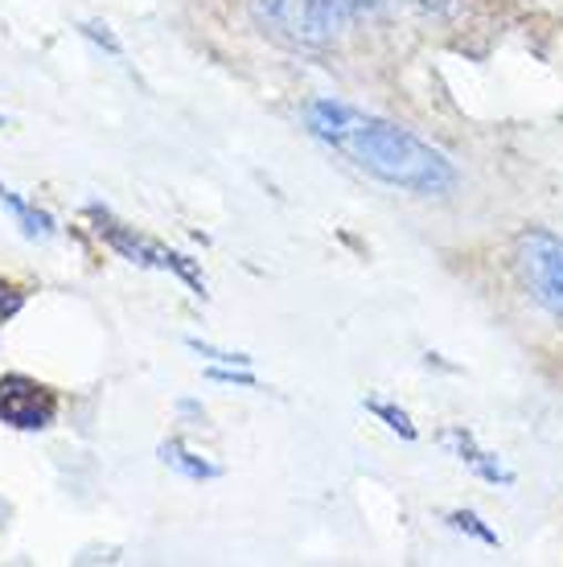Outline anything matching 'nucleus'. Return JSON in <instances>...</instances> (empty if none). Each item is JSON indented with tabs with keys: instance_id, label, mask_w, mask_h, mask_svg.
Segmentation results:
<instances>
[{
	"instance_id": "nucleus-4",
	"label": "nucleus",
	"mask_w": 563,
	"mask_h": 567,
	"mask_svg": "<svg viewBox=\"0 0 563 567\" xmlns=\"http://www.w3.org/2000/svg\"><path fill=\"white\" fill-rule=\"evenodd\" d=\"M522 288L539 309L563 321V239L547 227H526L514 239Z\"/></svg>"
},
{
	"instance_id": "nucleus-3",
	"label": "nucleus",
	"mask_w": 563,
	"mask_h": 567,
	"mask_svg": "<svg viewBox=\"0 0 563 567\" xmlns=\"http://www.w3.org/2000/svg\"><path fill=\"white\" fill-rule=\"evenodd\" d=\"M86 218H91V230H95L99 239L108 243L120 259L136 264V268H149V271H170V276L190 284L194 297H206V276L197 271L194 259L177 256V251H170L165 243L149 239V235H141L136 227L120 223V218H115L112 210H103V206H86Z\"/></svg>"
},
{
	"instance_id": "nucleus-2",
	"label": "nucleus",
	"mask_w": 563,
	"mask_h": 567,
	"mask_svg": "<svg viewBox=\"0 0 563 567\" xmlns=\"http://www.w3.org/2000/svg\"><path fill=\"white\" fill-rule=\"evenodd\" d=\"M387 0H247V13L264 33L296 50H321L354 17L379 13Z\"/></svg>"
},
{
	"instance_id": "nucleus-7",
	"label": "nucleus",
	"mask_w": 563,
	"mask_h": 567,
	"mask_svg": "<svg viewBox=\"0 0 563 567\" xmlns=\"http://www.w3.org/2000/svg\"><path fill=\"white\" fill-rule=\"evenodd\" d=\"M0 210L13 218L17 230H21L29 243H50L58 235L54 218H50L42 206H33L29 198H21L17 189H9V185H0Z\"/></svg>"
},
{
	"instance_id": "nucleus-14",
	"label": "nucleus",
	"mask_w": 563,
	"mask_h": 567,
	"mask_svg": "<svg viewBox=\"0 0 563 567\" xmlns=\"http://www.w3.org/2000/svg\"><path fill=\"white\" fill-rule=\"evenodd\" d=\"M0 128H4V115H0Z\"/></svg>"
},
{
	"instance_id": "nucleus-11",
	"label": "nucleus",
	"mask_w": 563,
	"mask_h": 567,
	"mask_svg": "<svg viewBox=\"0 0 563 567\" xmlns=\"http://www.w3.org/2000/svg\"><path fill=\"white\" fill-rule=\"evenodd\" d=\"M449 526H452V530H461V535H469V539L485 543V547H498V530H490V526L481 523L473 511H452Z\"/></svg>"
},
{
	"instance_id": "nucleus-13",
	"label": "nucleus",
	"mask_w": 563,
	"mask_h": 567,
	"mask_svg": "<svg viewBox=\"0 0 563 567\" xmlns=\"http://www.w3.org/2000/svg\"><path fill=\"white\" fill-rule=\"evenodd\" d=\"M83 33H86V38H91V42L103 45V50H108V54H112V58H124V50H120V42H115V38H112V29H108V25H99V21H86Z\"/></svg>"
},
{
	"instance_id": "nucleus-8",
	"label": "nucleus",
	"mask_w": 563,
	"mask_h": 567,
	"mask_svg": "<svg viewBox=\"0 0 563 567\" xmlns=\"http://www.w3.org/2000/svg\"><path fill=\"white\" fill-rule=\"evenodd\" d=\"M156 456H161V465H170L173 473H182L185 482H218V477H223V465H214L211 456L194 453L182 440H165V444L156 449Z\"/></svg>"
},
{
	"instance_id": "nucleus-1",
	"label": "nucleus",
	"mask_w": 563,
	"mask_h": 567,
	"mask_svg": "<svg viewBox=\"0 0 563 567\" xmlns=\"http://www.w3.org/2000/svg\"><path fill=\"white\" fill-rule=\"evenodd\" d=\"M305 124L317 141H325L334 153H341L350 165L391 189H408L420 198H432V194L440 198L457 189V169L449 156L382 115L321 95V100H309Z\"/></svg>"
},
{
	"instance_id": "nucleus-5",
	"label": "nucleus",
	"mask_w": 563,
	"mask_h": 567,
	"mask_svg": "<svg viewBox=\"0 0 563 567\" xmlns=\"http://www.w3.org/2000/svg\"><path fill=\"white\" fill-rule=\"evenodd\" d=\"M58 420L54 386L38 383L29 374H4L0 379V424L17 432H45Z\"/></svg>"
},
{
	"instance_id": "nucleus-9",
	"label": "nucleus",
	"mask_w": 563,
	"mask_h": 567,
	"mask_svg": "<svg viewBox=\"0 0 563 567\" xmlns=\"http://www.w3.org/2000/svg\"><path fill=\"white\" fill-rule=\"evenodd\" d=\"M362 408H367L370 415H379V420L387 427H391L395 436H403V440H416V436H420V432H416V424H411V415L403 412V408L387 403V399H362Z\"/></svg>"
},
{
	"instance_id": "nucleus-6",
	"label": "nucleus",
	"mask_w": 563,
	"mask_h": 567,
	"mask_svg": "<svg viewBox=\"0 0 563 567\" xmlns=\"http://www.w3.org/2000/svg\"><path fill=\"white\" fill-rule=\"evenodd\" d=\"M440 444H444V453L457 456V461H461L473 477H481V482L502 485V489H510V485L519 482L514 468H510L498 453H490L469 427H444V432H440Z\"/></svg>"
},
{
	"instance_id": "nucleus-12",
	"label": "nucleus",
	"mask_w": 563,
	"mask_h": 567,
	"mask_svg": "<svg viewBox=\"0 0 563 567\" xmlns=\"http://www.w3.org/2000/svg\"><path fill=\"white\" fill-rule=\"evenodd\" d=\"M21 305H25V292L13 280H0V326H9L17 312H21Z\"/></svg>"
},
{
	"instance_id": "nucleus-10",
	"label": "nucleus",
	"mask_w": 563,
	"mask_h": 567,
	"mask_svg": "<svg viewBox=\"0 0 563 567\" xmlns=\"http://www.w3.org/2000/svg\"><path fill=\"white\" fill-rule=\"evenodd\" d=\"M185 346H190L197 358L214 362V367H243V370H252V362H255L252 354H239V350H223V346H211V341H197V338H190Z\"/></svg>"
}]
</instances>
